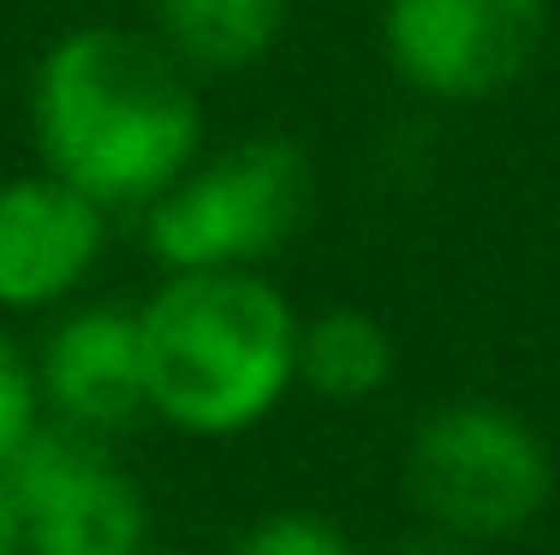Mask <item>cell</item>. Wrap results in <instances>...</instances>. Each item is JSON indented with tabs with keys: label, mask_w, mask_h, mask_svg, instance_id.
Returning <instances> with one entry per match:
<instances>
[{
	"label": "cell",
	"mask_w": 560,
	"mask_h": 555,
	"mask_svg": "<svg viewBox=\"0 0 560 555\" xmlns=\"http://www.w3.org/2000/svg\"><path fill=\"white\" fill-rule=\"evenodd\" d=\"M36 138L48 174L102 209L155 204L203 143L185 60L119 24L66 31L36 66Z\"/></svg>",
	"instance_id": "1"
},
{
	"label": "cell",
	"mask_w": 560,
	"mask_h": 555,
	"mask_svg": "<svg viewBox=\"0 0 560 555\" xmlns=\"http://www.w3.org/2000/svg\"><path fill=\"white\" fill-rule=\"evenodd\" d=\"M150 406L191 436H233L299 382V316L257 269H179L138 311Z\"/></svg>",
	"instance_id": "2"
},
{
	"label": "cell",
	"mask_w": 560,
	"mask_h": 555,
	"mask_svg": "<svg viewBox=\"0 0 560 555\" xmlns=\"http://www.w3.org/2000/svg\"><path fill=\"white\" fill-rule=\"evenodd\" d=\"M311 155L292 138H250L185 167L150 204V251L179 269H257L311 216Z\"/></svg>",
	"instance_id": "3"
},
{
	"label": "cell",
	"mask_w": 560,
	"mask_h": 555,
	"mask_svg": "<svg viewBox=\"0 0 560 555\" xmlns=\"http://www.w3.org/2000/svg\"><path fill=\"white\" fill-rule=\"evenodd\" d=\"M411 496L453 537H513L549 508L555 466L542 436L495 401L435 406L411 436Z\"/></svg>",
	"instance_id": "4"
},
{
	"label": "cell",
	"mask_w": 560,
	"mask_h": 555,
	"mask_svg": "<svg viewBox=\"0 0 560 555\" xmlns=\"http://www.w3.org/2000/svg\"><path fill=\"white\" fill-rule=\"evenodd\" d=\"M549 0H388L382 43L394 72L435 102H489L530 72Z\"/></svg>",
	"instance_id": "5"
},
{
	"label": "cell",
	"mask_w": 560,
	"mask_h": 555,
	"mask_svg": "<svg viewBox=\"0 0 560 555\" xmlns=\"http://www.w3.org/2000/svg\"><path fill=\"white\" fill-rule=\"evenodd\" d=\"M19 501L24 555H138L143 501L119 478L90 430L36 425V436L0 472Z\"/></svg>",
	"instance_id": "6"
},
{
	"label": "cell",
	"mask_w": 560,
	"mask_h": 555,
	"mask_svg": "<svg viewBox=\"0 0 560 555\" xmlns=\"http://www.w3.org/2000/svg\"><path fill=\"white\" fill-rule=\"evenodd\" d=\"M102 257V204L60 174L0 185V311H43L66 299Z\"/></svg>",
	"instance_id": "7"
},
{
	"label": "cell",
	"mask_w": 560,
	"mask_h": 555,
	"mask_svg": "<svg viewBox=\"0 0 560 555\" xmlns=\"http://www.w3.org/2000/svg\"><path fill=\"white\" fill-rule=\"evenodd\" d=\"M43 401L55 406L60 425L108 436L126 430L131 418L150 406V382H143V335H138V311H78L48 335L43 352Z\"/></svg>",
	"instance_id": "8"
},
{
	"label": "cell",
	"mask_w": 560,
	"mask_h": 555,
	"mask_svg": "<svg viewBox=\"0 0 560 555\" xmlns=\"http://www.w3.org/2000/svg\"><path fill=\"white\" fill-rule=\"evenodd\" d=\"M162 36L185 66L238 72L275 48L287 24V0H155Z\"/></svg>",
	"instance_id": "9"
},
{
	"label": "cell",
	"mask_w": 560,
	"mask_h": 555,
	"mask_svg": "<svg viewBox=\"0 0 560 555\" xmlns=\"http://www.w3.org/2000/svg\"><path fill=\"white\" fill-rule=\"evenodd\" d=\"M394 377V335L364 311H328L299 323V382L323 401H370Z\"/></svg>",
	"instance_id": "10"
},
{
	"label": "cell",
	"mask_w": 560,
	"mask_h": 555,
	"mask_svg": "<svg viewBox=\"0 0 560 555\" xmlns=\"http://www.w3.org/2000/svg\"><path fill=\"white\" fill-rule=\"evenodd\" d=\"M36 413H43V382L24 365V352L12 347V335L0 328V472H7L12 454L36 436V425H43Z\"/></svg>",
	"instance_id": "11"
},
{
	"label": "cell",
	"mask_w": 560,
	"mask_h": 555,
	"mask_svg": "<svg viewBox=\"0 0 560 555\" xmlns=\"http://www.w3.org/2000/svg\"><path fill=\"white\" fill-rule=\"evenodd\" d=\"M238 555H352V544L323 513H275L238 544Z\"/></svg>",
	"instance_id": "12"
},
{
	"label": "cell",
	"mask_w": 560,
	"mask_h": 555,
	"mask_svg": "<svg viewBox=\"0 0 560 555\" xmlns=\"http://www.w3.org/2000/svg\"><path fill=\"white\" fill-rule=\"evenodd\" d=\"M0 555H24V520H19V501L7 496V484H0Z\"/></svg>",
	"instance_id": "13"
},
{
	"label": "cell",
	"mask_w": 560,
	"mask_h": 555,
	"mask_svg": "<svg viewBox=\"0 0 560 555\" xmlns=\"http://www.w3.org/2000/svg\"><path fill=\"white\" fill-rule=\"evenodd\" d=\"M394 555H459V550H447V544H406V550H394Z\"/></svg>",
	"instance_id": "14"
},
{
	"label": "cell",
	"mask_w": 560,
	"mask_h": 555,
	"mask_svg": "<svg viewBox=\"0 0 560 555\" xmlns=\"http://www.w3.org/2000/svg\"><path fill=\"white\" fill-rule=\"evenodd\" d=\"M138 555H179V550H138Z\"/></svg>",
	"instance_id": "15"
}]
</instances>
